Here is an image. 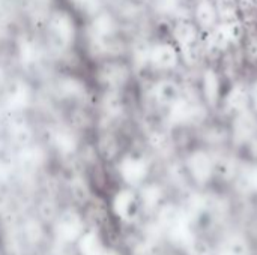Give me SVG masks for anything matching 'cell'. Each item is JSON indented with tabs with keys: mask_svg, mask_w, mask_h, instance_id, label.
Instances as JSON below:
<instances>
[{
	"mask_svg": "<svg viewBox=\"0 0 257 255\" xmlns=\"http://www.w3.org/2000/svg\"><path fill=\"white\" fill-rule=\"evenodd\" d=\"M196 17H197V23H200L203 27H208V26H211V24L215 23L217 14H215V9H214L209 3H202V5L197 8Z\"/></svg>",
	"mask_w": 257,
	"mask_h": 255,
	"instance_id": "1",
	"label": "cell"
},
{
	"mask_svg": "<svg viewBox=\"0 0 257 255\" xmlns=\"http://www.w3.org/2000/svg\"><path fill=\"white\" fill-rule=\"evenodd\" d=\"M158 54H160V59H157V62L161 65V66H172L176 63V54H175V50L170 48V47H161L158 50Z\"/></svg>",
	"mask_w": 257,
	"mask_h": 255,
	"instance_id": "2",
	"label": "cell"
},
{
	"mask_svg": "<svg viewBox=\"0 0 257 255\" xmlns=\"http://www.w3.org/2000/svg\"><path fill=\"white\" fill-rule=\"evenodd\" d=\"M251 101H253V104H254V108H256V111H257V83L254 84V87H253V92H251Z\"/></svg>",
	"mask_w": 257,
	"mask_h": 255,
	"instance_id": "3",
	"label": "cell"
}]
</instances>
